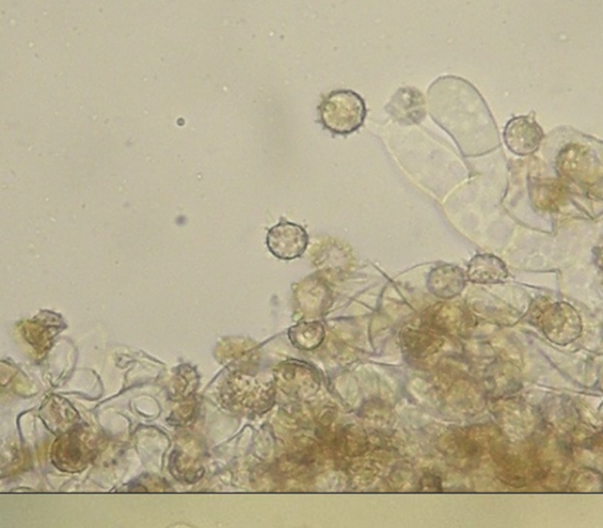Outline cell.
<instances>
[{"instance_id":"obj_5","label":"cell","mask_w":603,"mask_h":528,"mask_svg":"<svg viewBox=\"0 0 603 528\" xmlns=\"http://www.w3.org/2000/svg\"><path fill=\"white\" fill-rule=\"evenodd\" d=\"M467 274L460 267L440 265L430 272L428 289L442 299H451L460 294L467 284Z\"/></svg>"},{"instance_id":"obj_3","label":"cell","mask_w":603,"mask_h":528,"mask_svg":"<svg viewBox=\"0 0 603 528\" xmlns=\"http://www.w3.org/2000/svg\"><path fill=\"white\" fill-rule=\"evenodd\" d=\"M543 138L541 127L534 119L518 117L510 120L505 129V142L514 154L526 155L534 154Z\"/></svg>"},{"instance_id":"obj_2","label":"cell","mask_w":603,"mask_h":528,"mask_svg":"<svg viewBox=\"0 0 603 528\" xmlns=\"http://www.w3.org/2000/svg\"><path fill=\"white\" fill-rule=\"evenodd\" d=\"M307 244L309 235L305 227L286 220H282L267 232V249L278 259L293 260L301 257L307 251Z\"/></svg>"},{"instance_id":"obj_1","label":"cell","mask_w":603,"mask_h":528,"mask_svg":"<svg viewBox=\"0 0 603 528\" xmlns=\"http://www.w3.org/2000/svg\"><path fill=\"white\" fill-rule=\"evenodd\" d=\"M319 120L334 134H350L365 123V100L357 92L338 90L327 95L319 105Z\"/></svg>"},{"instance_id":"obj_4","label":"cell","mask_w":603,"mask_h":528,"mask_svg":"<svg viewBox=\"0 0 603 528\" xmlns=\"http://www.w3.org/2000/svg\"><path fill=\"white\" fill-rule=\"evenodd\" d=\"M387 111L397 122L411 125L422 122L426 117V103L423 95L414 87L397 91L390 100Z\"/></svg>"},{"instance_id":"obj_7","label":"cell","mask_w":603,"mask_h":528,"mask_svg":"<svg viewBox=\"0 0 603 528\" xmlns=\"http://www.w3.org/2000/svg\"><path fill=\"white\" fill-rule=\"evenodd\" d=\"M326 337L325 326L318 322L299 323L291 327L289 338L296 349L313 351L317 349Z\"/></svg>"},{"instance_id":"obj_6","label":"cell","mask_w":603,"mask_h":528,"mask_svg":"<svg viewBox=\"0 0 603 528\" xmlns=\"http://www.w3.org/2000/svg\"><path fill=\"white\" fill-rule=\"evenodd\" d=\"M507 277L505 264L491 254H478L471 259L467 278L477 284H495Z\"/></svg>"}]
</instances>
